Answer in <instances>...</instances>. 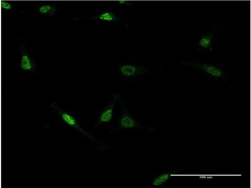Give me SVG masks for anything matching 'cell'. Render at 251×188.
<instances>
[{
  "instance_id": "cell-12",
  "label": "cell",
  "mask_w": 251,
  "mask_h": 188,
  "mask_svg": "<svg viewBox=\"0 0 251 188\" xmlns=\"http://www.w3.org/2000/svg\"><path fill=\"white\" fill-rule=\"evenodd\" d=\"M118 2L119 3L122 4H128L131 3V1L126 0H119Z\"/></svg>"
},
{
  "instance_id": "cell-3",
  "label": "cell",
  "mask_w": 251,
  "mask_h": 188,
  "mask_svg": "<svg viewBox=\"0 0 251 188\" xmlns=\"http://www.w3.org/2000/svg\"><path fill=\"white\" fill-rule=\"evenodd\" d=\"M119 70L123 76L129 78L141 76L147 71V69L145 67L130 64L121 65Z\"/></svg>"
},
{
  "instance_id": "cell-2",
  "label": "cell",
  "mask_w": 251,
  "mask_h": 188,
  "mask_svg": "<svg viewBox=\"0 0 251 188\" xmlns=\"http://www.w3.org/2000/svg\"><path fill=\"white\" fill-rule=\"evenodd\" d=\"M121 114L118 123V128L120 129H128L140 128L151 131L150 128L142 124L133 117L123 106H121Z\"/></svg>"
},
{
  "instance_id": "cell-1",
  "label": "cell",
  "mask_w": 251,
  "mask_h": 188,
  "mask_svg": "<svg viewBox=\"0 0 251 188\" xmlns=\"http://www.w3.org/2000/svg\"><path fill=\"white\" fill-rule=\"evenodd\" d=\"M51 106L55 109L63 121L67 124L75 129L87 138L97 143H100L99 140L85 130L72 115L60 108L56 103H52Z\"/></svg>"
},
{
  "instance_id": "cell-10",
  "label": "cell",
  "mask_w": 251,
  "mask_h": 188,
  "mask_svg": "<svg viewBox=\"0 0 251 188\" xmlns=\"http://www.w3.org/2000/svg\"><path fill=\"white\" fill-rule=\"evenodd\" d=\"M97 18L99 20L107 21H115L118 19L113 13L109 12H106L102 13Z\"/></svg>"
},
{
  "instance_id": "cell-5",
  "label": "cell",
  "mask_w": 251,
  "mask_h": 188,
  "mask_svg": "<svg viewBox=\"0 0 251 188\" xmlns=\"http://www.w3.org/2000/svg\"><path fill=\"white\" fill-rule=\"evenodd\" d=\"M188 64L198 68L214 76H220L222 75V71L220 69L211 65L199 62L189 63Z\"/></svg>"
},
{
  "instance_id": "cell-4",
  "label": "cell",
  "mask_w": 251,
  "mask_h": 188,
  "mask_svg": "<svg viewBox=\"0 0 251 188\" xmlns=\"http://www.w3.org/2000/svg\"><path fill=\"white\" fill-rule=\"evenodd\" d=\"M119 98V95L116 94L114 96L113 99L100 114L99 118L95 124V126L101 123H107L112 119L115 104Z\"/></svg>"
},
{
  "instance_id": "cell-11",
  "label": "cell",
  "mask_w": 251,
  "mask_h": 188,
  "mask_svg": "<svg viewBox=\"0 0 251 188\" xmlns=\"http://www.w3.org/2000/svg\"><path fill=\"white\" fill-rule=\"evenodd\" d=\"M1 8L2 9L6 10H11L13 8V6L9 3L5 1H1Z\"/></svg>"
},
{
  "instance_id": "cell-9",
  "label": "cell",
  "mask_w": 251,
  "mask_h": 188,
  "mask_svg": "<svg viewBox=\"0 0 251 188\" xmlns=\"http://www.w3.org/2000/svg\"><path fill=\"white\" fill-rule=\"evenodd\" d=\"M57 11V9L56 7L49 4L42 5L38 8V12L40 13L49 16L54 15Z\"/></svg>"
},
{
  "instance_id": "cell-7",
  "label": "cell",
  "mask_w": 251,
  "mask_h": 188,
  "mask_svg": "<svg viewBox=\"0 0 251 188\" xmlns=\"http://www.w3.org/2000/svg\"><path fill=\"white\" fill-rule=\"evenodd\" d=\"M213 37V33L212 32L202 36L197 42L198 46L204 50H211Z\"/></svg>"
},
{
  "instance_id": "cell-8",
  "label": "cell",
  "mask_w": 251,
  "mask_h": 188,
  "mask_svg": "<svg viewBox=\"0 0 251 188\" xmlns=\"http://www.w3.org/2000/svg\"><path fill=\"white\" fill-rule=\"evenodd\" d=\"M175 171L165 172L159 175L153 180L152 185L154 186H160L168 180L174 174Z\"/></svg>"
},
{
  "instance_id": "cell-6",
  "label": "cell",
  "mask_w": 251,
  "mask_h": 188,
  "mask_svg": "<svg viewBox=\"0 0 251 188\" xmlns=\"http://www.w3.org/2000/svg\"><path fill=\"white\" fill-rule=\"evenodd\" d=\"M20 67L23 70L31 71L35 69V64L32 59L22 49L21 51V57L20 62Z\"/></svg>"
}]
</instances>
